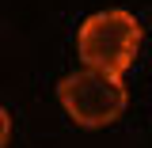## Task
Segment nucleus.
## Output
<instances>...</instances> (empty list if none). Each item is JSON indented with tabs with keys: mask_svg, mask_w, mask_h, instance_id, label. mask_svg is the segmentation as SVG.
Listing matches in <instances>:
<instances>
[{
	"mask_svg": "<svg viewBox=\"0 0 152 148\" xmlns=\"http://www.w3.org/2000/svg\"><path fill=\"white\" fill-rule=\"evenodd\" d=\"M8 141H12V114L0 106V148H8Z\"/></svg>",
	"mask_w": 152,
	"mask_h": 148,
	"instance_id": "3",
	"label": "nucleus"
},
{
	"mask_svg": "<svg viewBox=\"0 0 152 148\" xmlns=\"http://www.w3.org/2000/svg\"><path fill=\"white\" fill-rule=\"evenodd\" d=\"M57 103H61V110L69 114L76 125L103 129V125H114L126 114L129 95H126V84L118 76L80 69V72H69L57 84Z\"/></svg>",
	"mask_w": 152,
	"mask_h": 148,
	"instance_id": "2",
	"label": "nucleus"
},
{
	"mask_svg": "<svg viewBox=\"0 0 152 148\" xmlns=\"http://www.w3.org/2000/svg\"><path fill=\"white\" fill-rule=\"evenodd\" d=\"M76 50H80L84 69H95V72H107V76L122 80V72L137 61V50H141V23L126 8L95 12V15H88L80 23Z\"/></svg>",
	"mask_w": 152,
	"mask_h": 148,
	"instance_id": "1",
	"label": "nucleus"
}]
</instances>
